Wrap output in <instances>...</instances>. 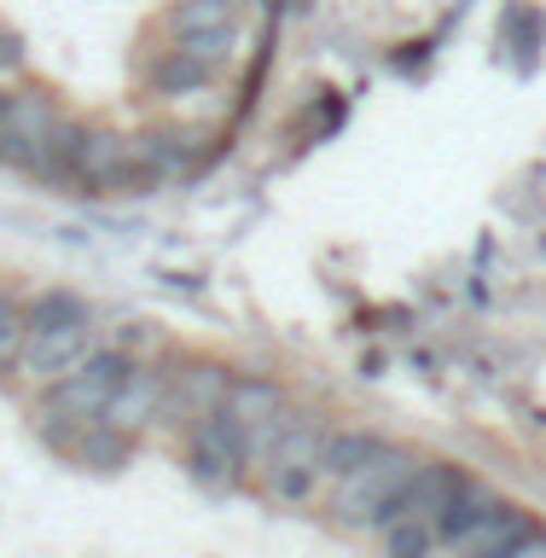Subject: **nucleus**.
<instances>
[{
  "instance_id": "aec40b11",
  "label": "nucleus",
  "mask_w": 546,
  "mask_h": 558,
  "mask_svg": "<svg viewBox=\"0 0 546 558\" xmlns=\"http://www.w3.org/2000/svg\"><path fill=\"white\" fill-rule=\"evenodd\" d=\"M24 338H29V320H24V303L0 286V373H17V355H24Z\"/></svg>"
},
{
  "instance_id": "ddd939ff",
  "label": "nucleus",
  "mask_w": 546,
  "mask_h": 558,
  "mask_svg": "<svg viewBox=\"0 0 546 558\" xmlns=\"http://www.w3.org/2000/svg\"><path fill=\"white\" fill-rule=\"evenodd\" d=\"M239 24V0H169L163 7V29L169 41H186V35H209Z\"/></svg>"
},
{
  "instance_id": "4468645a",
  "label": "nucleus",
  "mask_w": 546,
  "mask_h": 558,
  "mask_svg": "<svg viewBox=\"0 0 546 558\" xmlns=\"http://www.w3.org/2000/svg\"><path fill=\"white\" fill-rule=\"evenodd\" d=\"M227 408H233L244 425H262V418L286 413L291 396L279 378H256V373H233V384H227Z\"/></svg>"
},
{
  "instance_id": "2eb2a0df",
  "label": "nucleus",
  "mask_w": 546,
  "mask_h": 558,
  "mask_svg": "<svg viewBox=\"0 0 546 558\" xmlns=\"http://www.w3.org/2000/svg\"><path fill=\"white\" fill-rule=\"evenodd\" d=\"M82 129H87V122H76V117H59V122H52V134H47L41 146H35V157H29V174H41V181H70V163H76Z\"/></svg>"
},
{
  "instance_id": "7ed1b4c3",
  "label": "nucleus",
  "mask_w": 546,
  "mask_h": 558,
  "mask_svg": "<svg viewBox=\"0 0 546 558\" xmlns=\"http://www.w3.org/2000/svg\"><path fill=\"white\" fill-rule=\"evenodd\" d=\"M129 366H134L129 349H117V343H94L76 366H70L64 378H52V384H47L41 401H47V408H59V413H70L76 425H94Z\"/></svg>"
},
{
  "instance_id": "6ab92c4d",
  "label": "nucleus",
  "mask_w": 546,
  "mask_h": 558,
  "mask_svg": "<svg viewBox=\"0 0 546 558\" xmlns=\"http://www.w3.org/2000/svg\"><path fill=\"white\" fill-rule=\"evenodd\" d=\"M384 558H430L442 547V535H436V523H384Z\"/></svg>"
},
{
  "instance_id": "a211bd4d",
  "label": "nucleus",
  "mask_w": 546,
  "mask_h": 558,
  "mask_svg": "<svg viewBox=\"0 0 546 558\" xmlns=\"http://www.w3.org/2000/svg\"><path fill=\"white\" fill-rule=\"evenodd\" d=\"M384 436L378 430H326V453H320V471H326V483H338L343 471H355L366 453H378Z\"/></svg>"
},
{
  "instance_id": "5701e85b",
  "label": "nucleus",
  "mask_w": 546,
  "mask_h": 558,
  "mask_svg": "<svg viewBox=\"0 0 546 558\" xmlns=\"http://www.w3.org/2000/svg\"><path fill=\"white\" fill-rule=\"evenodd\" d=\"M24 59H29V52H24V35L0 24V76H12V70H24Z\"/></svg>"
},
{
  "instance_id": "f3484780",
  "label": "nucleus",
  "mask_w": 546,
  "mask_h": 558,
  "mask_svg": "<svg viewBox=\"0 0 546 558\" xmlns=\"http://www.w3.org/2000/svg\"><path fill=\"white\" fill-rule=\"evenodd\" d=\"M24 320H29V331H52V326L94 320V308H87V296L52 286V291H41V296H29V303H24Z\"/></svg>"
},
{
  "instance_id": "4be33fe9",
  "label": "nucleus",
  "mask_w": 546,
  "mask_h": 558,
  "mask_svg": "<svg viewBox=\"0 0 546 558\" xmlns=\"http://www.w3.org/2000/svg\"><path fill=\"white\" fill-rule=\"evenodd\" d=\"M186 52H198V59L204 64H227V59H233V47H239V24H227V29H209V35H186V41H181Z\"/></svg>"
},
{
  "instance_id": "1a4fd4ad",
  "label": "nucleus",
  "mask_w": 546,
  "mask_h": 558,
  "mask_svg": "<svg viewBox=\"0 0 546 558\" xmlns=\"http://www.w3.org/2000/svg\"><path fill=\"white\" fill-rule=\"evenodd\" d=\"M163 373L169 366H157V361H134L129 373H122V384L111 390V401H105V425L122 430V436H139L157 418V401H163Z\"/></svg>"
},
{
  "instance_id": "6e6552de",
  "label": "nucleus",
  "mask_w": 546,
  "mask_h": 558,
  "mask_svg": "<svg viewBox=\"0 0 546 558\" xmlns=\"http://www.w3.org/2000/svg\"><path fill=\"white\" fill-rule=\"evenodd\" d=\"M460 477H465V471L448 465V460H418L408 488L384 506L378 530H384V523H436V518H442V506H448V495L460 488Z\"/></svg>"
},
{
  "instance_id": "f257e3e1",
  "label": "nucleus",
  "mask_w": 546,
  "mask_h": 558,
  "mask_svg": "<svg viewBox=\"0 0 546 558\" xmlns=\"http://www.w3.org/2000/svg\"><path fill=\"white\" fill-rule=\"evenodd\" d=\"M418 471V453L401 448V442H378V453H366V460L355 471H343L338 483H331V518L343 523V530H378L384 506H390L401 488H408V477Z\"/></svg>"
},
{
  "instance_id": "423d86ee",
  "label": "nucleus",
  "mask_w": 546,
  "mask_h": 558,
  "mask_svg": "<svg viewBox=\"0 0 546 558\" xmlns=\"http://www.w3.org/2000/svg\"><path fill=\"white\" fill-rule=\"evenodd\" d=\"M59 99L47 94V87H12V94H0V163L7 169H29L35 146L52 134V122H59Z\"/></svg>"
},
{
  "instance_id": "9b49d317",
  "label": "nucleus",
  "mask_w": 546,
  "mask_h": 558,
  "mask_svg": "<svg viewBox=\"0 0 546 558\" xmlns=\"http://www.w3.org/2000/svg\"><path fill=\"white\" fill-rule=\"evenodd\" d=\"M198 134H186V129H146V134H134V163L146 169V181H181V174L198 169Z\"/></svg>"
},
{
  "instance_id": "9d476101",
  "label": "nucleus",
  "mask_w": 546,
  "mask_h": 558,
  "mask_svg": "<svg viewBox=\"0 0 546 558\" xmlns=\"http://www.w3.org/2000/svg\"><path fill=\"white\" fill-rule=\"evenodd\" d=\"M535 530V518L523 512V506H512V500H495L488 512L471 523L465 535H453L448 547H453V558H488V553H512L523 535Z\"/></svg>"
},
{
  "instance_id": "f8f14e48",
  "label": "nucleus",
  "mask_w": 546,
  "mask_h": 558,
  "mask_svg": "<svg viewBox=\"0 0 546 558\" xmlns=\"http://www.w3.org/2000/svg\"><path fill=\"white\" fill-rule=\"evenodd\" d=\"M216 76H221V70H216V64H204L198 52H186L181 41L163 47V52H157V59L146 64V87H151V94H163V99L204 94V87L216 82Z\"/></svg>"
},
{
  "instance_id": "39448f33",
  "label": "nucleus",
  "mask_w": 546,
  "mask_h": 558,
  "mask_svg": "<svg viewBox=\"0 0 546 558\" xmlns=\"http://www.w3.org/2000/svg\"><path fill=\"white\" fill-rule=\"evenodd\" d=\"M227 384H233V373H227L221 361L169 366V373H163V401H157V418H151V425L192 430L209 408H221V401H227Z\"/></svg>"
},
{
  "instance_id": "0eeeda50",
  "label": "nucleus",
  "mask_w": 546,
  "mask_h": 558,
  "mask_svg": "<svg viewBox=\"0 0 546 558\" xmlns=\"http://www.w3.org/2000/svg\"><path fill=\"white\" fill-rule=\"evenodd\" d=\"M94 343H99V326H94V320L52 326V331H29V338H24V355H17V378H29V384H41V390H47V384L64 378Z\"/></svg>"
},
{
  "instance_id": "412c9836",
  "label": "nucleus",
  "mask_w": 546,
  "mask_h": 558,
  "mask_svg": "<svg viewBox=\"0 0 546 558\" xmlns=\"http://www.w3.org/2000/svg\"><path fill=\"white\" fill-rule=\"evenodd\" d=\"M500 41L523 52V70L535 64V47H541V12L535 7H506L500 17Z\"/></svg>"
},
{
  "instance_id": "20e7f679",
  "label": "nucleus",
  "mask_w": 546,
  "mask_h": 558,
  "mask_svg": "<svg viewBox=\"0 0 546 558\" xmlns=\"http://www.w3.org/2000/svg\"><path fill=\"white\" fill-rule=\"evenodd\" d=\"M70 186H82V192H151L146 169L134 163V134L82 129L76 163H70Z\"/></svg>"
},
{
  "instance_id": "dca6fc26",
  "label": "nucleus",
  "mask_w": 546,
  "mask_h": 558,
  "mask_svg": "<svg viewBox=\"0 0 546 558\" xmlns=\"http://www.w3.org/2000/svg\"><path fill=\"white\" fill-rule=\"evenodd\" d=\"M488 506H495V488L488 483H477V477H460V488L448 495V506H442V518H436V535L442 541H453V535H465L471 523H477Z\"/></svg>"
},
{
  "instance_id": "f03ea898",
  "label": "nucleus",
  "mask_w": 546,
  "mask_h": 558,
  "mask_svg": "<svg viewBox=\"0 0 546 558\" xmlns=\"http://www.w3.org/2000/svg\"><path fill=\"white\" fill-rule=\"evenodd\" d=\"M186 471L204 488H239L251 477V425L227 408H209L198 425L186 430Z\"/></svg>"
},
{
  "instance_id": "b1692460",
  "label": "nucleus",
  "mask_w": 546,
  "mask_h": 558,
  "mask_svg": "<svg viewBox=\"0 0 546 558\" xmlns=\"http://www.w3.org/2000/svg\"><path fill=\"white\" fill-rule=\"evenodd\" d=\"M506 558H546V530H530V535H523Z\"/></svg>"
}]
</instances>
